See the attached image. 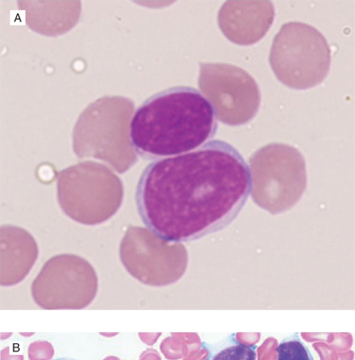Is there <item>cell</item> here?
I'll use <instances>...</instances> for the list:
<instances>
[{"label": "cell", "mask_w": 355, "mask_h": 360, "mask_svg": "<svg viewBox=\"0 0 355 360\" xmlns=\"http://www.w3.org/2000/svg\"><path fill=\"white\" fill-rule=\"evenodd\" d=\"M202 347L208 350L207 360H256L257 357V346L243 344L235 333L213 345L202 342Z\"/></svg>", "instance_id": "9"}, {"label": "cell", "mask_w": 355, "mask_h": 360, "mask_svg": "<svg viewBox=\"0 0 355 360\" xmlns=\"http://www.w3.org/2000/svg\"><path fill=\"white\" fill-rule=\"evenodd\" d=\"M38 254L35 239L27 231L12 226L1 228V267L4 271L16 269L26 274L35 264Z\"/></svg>", "instance_id": "8"}, {"label": "cell", "mask_w": 355, "mask_h": 360, "mask_svg": "<svg viewBox=\"0 0 355 360\" xmlns=\"http://www.w3.org/2000/svg\"><path fill=\"white\" fill-rule=\"evenodd\" d=\"M252 191L250 168L241 153L212 141L148 165L136 203L143 224L162 241L188 243L231 225Z\"/></svg>", "instance_id": "1"}, {"label": "cell", "mask_w": 355, "mask_h": 360, "mask_svg": "<svg viewBox=\"0 0 355 360\" xmlns=\"http://www.w3.org/2000/svg\"><path fill=\"white\" fill-rule=\"evenodd\" d=\"M98 167L84 162L61 171L58 179V198L63 212L78 224L94 225L98 214L96 173Z\"/></svg>", "instance_id": "6"}, {"label": "cell", "mask_w": 355, "mask_h": 360, "mask_svg": "<svg viewBox=\"0 0 355 360\" xmlns=\"http://www.w3.org/2000/svg\"><path fill=\"white\" fill-rule=\"evenodd\" d=\"M251 166L252 193L273 215L290 210L306 191V160L293 146L269 144L255 154Z\"/></svg>", "instance_id": "4"}, {"label": "cell", "mask_w": 355, "mask_h": 360, "mask_svg": "<svg viewBox=\"0 0 355 360\" xmlns=\"http://www.w3.org/2000/svg\"><path fill=\"white\" fill-rule=\"evenodd\" d=\"M276 351L278 360H314L310 349L297 333L284 338Z\"/></svg>", "instance_id": "10"}, {"label": "cell", "mask_w": 355, "mask_h": 360, "mask_svg": "<svg viewBox=\"0 0 355 360\" xmlns=\"http://www.w3.org/2000/svg\"><path fill=\"white\" fill-rule=\"evenodd\" d=\"M217 116L198 90L179 86L146 100L129 125L132 149L146 160L181 155L206 144L216 134Z\"/></svg>", "instance_id": "2"}, {"label": "cell", "mask_w": 355, "mask_h": 360, "mask_svg": "<svg viewBox=\"0 0 355 360\" xmlns=\"http://www.w3.org/2000/svg\"><path fill=\"white\" fill-rule=\"evenodd\" d=\"M269 63L280 82L295 90L316 86L328 75L331 51L315 27L301 22L283 25L274 39Z\"/></svg>", "instance_id": "3"}, {"label": "cell", "mask_w": 355, "mask_h": 360, "mask_svg": "<svg viewBox=\"0 0 355 360\" xmlns=\"http://www.w3.org/2000/svg\"><path fill=\"white\" fill-rule=\"evenodd\" d=\"M199 86L212 103L219 121L241 125L254 117L260 105L258 85L241 68L227 64H201Z\"/></svg>", "instance_id": "5"}, {"label": "cell", "mask_w": 355, "mask_h": 360, "mask_svg": "<svg viewBox=\"0 0 355 360\" xmlns=\"http://www.w3.org/2000/svg\"><path fill=\"white\" fill-rule=\"evenodd\" d=\"M52 360H77V359H72V358H70V357H61V358H58V359H52Z\"/></svg>", "instance_id": "11"}, {"label": "cell", "mask_w": 355, "mask_h": 360, "mask_svg": "<svg viewBox=\"0 0 355 360\" xmlns=\"http://www.w3.org/2000/svg\"><path fill=\"white\" fill-rule=\"evenodd\" d=\"M275 8L270 1L228 2L219 14V23L233 42H258L273 24Z\"/></svg>", "instance_id": "7"}]
</instances>
